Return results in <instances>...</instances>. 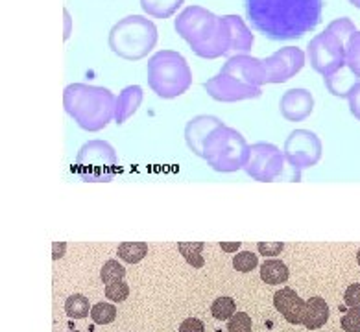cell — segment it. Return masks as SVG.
<instances>
[{
  "label": "cell",
  "instance_id": "cell-1",
  "mask_svg": "<svg viewBox=\"0 0 360 332\" xmlns=\"http://www.w3.org/2000/svg\"><path fill=\"white\" fill-rule=\"evenodd\" d=\"M246 15L255 32L272 41L303 37L318 26L323 0H244Z\"/></svg>",
  "mask_w": 360,
  "mask_h": 332
},
{
  "label": "cell",
  "instance_id": "cell-2",
  "mask_svg": "<svg viewBox=\"0 0 360 332\" xmlns=\"http://www.w3.org/2000/svg\"><path fill=\"white\" fill-rule=\"evenodd\" d=\"M63 107L82 130L96 133L115 119L117 98L106 87L73 84L63 90Z\"/></svg>",
  "mask_w": 360,
  "mask_h": 332
},
{
  "label": "cell",
  "instance_id": "cell-3",
  "mask_svg": "<svg viewBox=\"0 0 360 332\" xmlns=\"http://www.w3.org/2000/svg\"><path fill=\"white\" fill-rule=\"evenodd\" d=\"M158 26L142 15H128L109 30V48L126 61H139L158 46Z\"/></svg>",
  "mask_w": 360,
  "mask_h": 332
},
{
  "label": "cell",
  "instance_id": "cell-4",
  "mask_svg": "<svg viewBox=\"0 0 360 332\" xmlns=\"http://www.w3.org/2000/svg\"><path fill=\"white\" fill-rule=\"evenodd\" d=\"M148 85L164 100L185 95L192 85V70L180 52L159 50L148 61Z\"/></svg>",
  "mask_w": 360,
  "mask_h": 332
},
{
  "label": "cell",
  "instance_id": "cell-5",
  "mask_svg": "<svg viewBox=\"0 0 360 332\" xmlns=\"http://www.w3.org/2000/svg\"><path fill=\"white\" fill-rule=\"evenodd\" d=\"M249 146L246 139L233 128L222 126L209 137L205 144V161L214 172L231 174L246 166Z\"/></svg>",
  "mask_w": 360,
  "mask_h": 332
},
{
  "label": "cell",
  "instance_id": "cell-6",
  "mask_svg": "<svg viewBox=\"0 0 360 332\" xmlns=\"http://www.w3.org/2000/svg\"><path fill=\"white\" fill-rule=\"evenodd\" d=\"M118 172L117 150L106 141H89L79 148L74 174L85 183H109Z\"/></svg>",
  "mask_w": 360,
  "mask_h": 332
},
{
  "label": "cell",
  "instance_id": "cell-7",
  "mask_svg": "<svg viewBox=\"0 0 360 332\" xmlns=\"http://www.w3.org/2000/svg\"><path fill=\"white\" fill-rule=\"evenodd\" d=\"M244 172L255 181L272 183L277 179L299 181L301 174L298 168L290 166L287 170V157L285 153L270 142H255L249 146V157L246 161Z\"/></svg>",
  "mask_w": 360,
  "mask_h": 332
},
{
  "label": "cell",
  "instance_id": "cell-8",
  "mask_svg": "<svg viewBox=\"0 0 360 332\" xmlns=\"http://www.w3.org/2000/svg\"><path fill=\"white\" fill-rule=\"evenodd\" d=\"M307 59L316 72L329 78L345 67V43L329 30H323L309 43Z\"/></svg>",
  "mask_w": 360,
  "mask_h": 332
},
{
  "label": "cell",
  "instance_id": "cell-9",
  "mask_svg": "<svg viewBox=\"0 0 360 332\" xmlns=\"http://www.w3.org/2000/svg\"><path fill=\"white\" fill-rule=\"evenodd\" d=\"M222 17L214 15L202 6H189L176 17L174 28L183 41H187L191 48L203 45L218 30Z\"/></svg>",
  "mask_w": 360,
  "mask_h": 332
},
{
  "label": "cell",
  "instance_id": "cell-10",
  "mask_svg": "<svg viewBox=\"0 0 360 332\" xmlns=\"http://www.w3.org/2000/svg\"><path fill=\"white\" fill-rule=\"evenodd\" d=\"M283 153L287 157V163L301 172L320 163L323 155V144L312 131L294 130L285 142Z\"/></svg>",
  "mask_w": 360,
  "mask_h": 332
},
{
  "label": "cell",
  "instance_id": "cell-11",
  "mask_svg": "<svg viewBox=\"0 0 360 332\" xmlns=\"http://www.w3.org/2000/svg\"><path fill=\"white\" fill-rule=\"evenodd\" d=\"M307 54L298 46H285L265 59L268 84H287L303 68Z\"/></svg>",
  "mask_w": 360,
  "mask_h": 332
},
{
  "label": "cell",
  "instance_id": "cell-12",
  "mask_svg": "<svg viewBox=\"0 0 360 332\" xmlns=\"http://www.w3.org/2000/svg\"><path fill=\"white\" fill-rule=\"evenodd\" d=\"M205 90L207 95L216 101H243V100H254L263 95L260 87H254V85L243 84L240 79L227 76V74H216L214 78L205 81Z\"/></svg>",
  "mask_w": 360,
  "mask_h": 332
},
{
  "label": "cell",
  "instance_id": "cell-13",
  "mask_svg": "<svg viewBox=\"0 0 360 332\" xmlns=\"http://www.w3.org/2000/svg\"><path fill=\"white\" fill-rule=\"evenodd\" d=\"M222 74L233 76L240 79L243 84L254 85V87H263L268 84V72H266L265 59L249 56V54H238V56L227 57L224 67L220 70Z\"/></svg>",
  "mask_w": 360,
  "mask_h": 332
},
{
  "label": "cell",
  "instance_id": "cell-14",
  "mask_svg": "<svg viewBox=\"0 0 360 332\" xmlns=\"http://www.w3.org/2000/svg\"><path fill=\"white\" fill-rule=\"evenodd\" d=\"M222 126H225L224 122L213 115H198L189 120L185 126V142L189 150L198 157L205 159V144H207L209 137Z\"/></svg>",
  "mask_w": 360,
  "mask_h": 332
},
{
  "label": "cell",
  "instance_id": "cell-15",
  "mask_svg": "<svg viewBox=\"0 0 360 332\" xmlns=\"http://www.w3.org/2000/svg\"><path fill=\"white\" fill-rule=\"evenodd\" d=\"M279 111H281L283 119L288 122H303L314 111V96L310 95L309 89H301V87L288 89L281 96Z\"/></svg>",
  "mask_w": 360,
  "mask_h": 332
},
{
  "label": "cell",
  "instance_id": "cell-16",
  "mask_svg": "<svg viewBox=\"0 0 360 332\" xmlns=\"http://www.w3.org/2000/svg\"><path fill=\"white\" fill-rule=\"evenodd\" d=\"M274 306H276L279 314H283V318L288 323H292V325H301L303 323L307 301L299 297L298 292H294L292 288L277 290L276 295H274Z\"/></svg>",
  "mask_w": 360,
  "mask_h": 332
},
{
  "label": "cell",
  "instance_id": "cell-17",
  "mask_svg": "<svg viewBox=\"0 0 360 332\" xmlns=\"http://www.w3.org/2000/svg\"><path fill=\"white\" fill-rule=\"evenodd\" d=\"M192 52L196 54L198 57H203V59H216V57H229L231 54V34L229 28H227V23L222 17V23H220L218 30L214 32V35L209 41H205L203 45L192 48Z\"/></svg>",
  "mask_w": 360,
  "mask_h": 332
},
{
  "label": "cell",
  "instance_id": "cell-18",
  "mask_svg": "<svg viewBox=\"0 0 360 332\" xmlns=\"http://www.w3.org/2000/svg\"><path fill=\"white\" fill-rule=\"evenodd\" d=\"M224 21L227 23L231 34V56H238V54H249L252 46H254V34L252 30L246 26L244 19L238 15H224Z\"/></svg>",
  "mask_w": 360,
  "mask_h": 332
},
{
  "label": "cell",
  "instance_id": "cell-19",
  "mask_svg": "<svg viewBox=\"0 0 360 332\" xmlns=\"http://www.w3.org/2000/svg\"><path fill=\"white\" fill-rule=\"evenodd\" d=\"M144 92L139 85H130L120 90L117 96V109H115V122L124 124L126 120L131 119L137 113V109L141 107Z\"/></svg>",
  "mask_w": 360,
  "mask_h": 332
},
{
  "label": "cell",
  "instance_id": "cell-20",
  "mask_svg": "<svg viewBox=\"0 0 360 332\" xmlns=\"http://www.w3.org/2000/svg\"><path fill=\"white\" fill-rule=\"evenodd\" d=\"M329 320V304L325 303V299L321 297H310L307 301V306H305V315L303 323L301 325L309 331H314V329H320Z\"/></svg>",
  "mask_w": 360,
  "mask_h": 332
},
{
  "label": "cell",
  "instance_id": "cell-21",
  "mask_svg": "<svg viewBox=\"0 0 360 332\" xmlns=\"http://www.w3.org/2000/svg\"><path fill=\"white\" fill-rule=\"evenodd\" d=\"M360 79L354 76L348 67H343L342 70H338L337 74H332L329 78H325V85L329 92L332 96H338V98H348L351 89L354 85L359 84Z\"/></svg>",
  "mask_w": 360,
  "mask_h": 332
},
{
  "label": "cell",
  "instance_id": "cell-22",
  "mask_svg": "<svg viewBox=\"0 0 360 332\" xmlns=\"http://www.w3.org/2000/svg\"><path fill=\"white\" fill-rule=\"evenodd\" d=\"M183 4L185 0H141L142 12L153 19H170Z\"/></svg>",
  "mask_w": 360,
  "mask_h": 332
},
{
  "label": "cell",
  "instance_id": "cell-23",
  "mask_svg": "<svg viewBox=\"0 0 360 332\" xmlns=\"http://www.w3.org/2000/svg\"><path fill=\"white\" fill-rule=\"evenodd\" d=\"M288 266L279 259H270L263 262V268H260V279L265 284H270V286H276V284H283V282L288 281Z\"/></svg>",
  "mask_w": 360,
  "mask_h": 332
},
{
  "label": "cell",
  "instance_id": "cell-24",
  "mask_svg": "<svg viewBox=\"0 0 360 332\" xmlns=\"http://www.w3.org/2000/svg\"><path fill=\"white\" fill-rule=\"evenodd\" d=\"M345 67L360 78V32L357 30L345 43Z\"/></svg>",
  "mask_w": 360,
  "mask_h": 332
},
{
  "label": "cell",
  "instance_id": "cell-25",
  "mask_svg": "<svg viewBox=\"0 0 360 332\" xmlns=\"http://www.w3.org/2000/svg\"><path fill=\"white\" fill-rule=\"evenodd\" d=\"M117 253L128 264H137L146 257L148 246L144 242H122L118 246Z\"/></svg>",
  "mask_w": 360,
  "mask_h": 332
},
{
  "label": "cell",
  "instance_id": "cell-26",
  "mask_svg": "<svg viewBox=\"0 0 360 332\" xmlns=\"http://www.w3.org/2000/svg\"><path fill=\"white\" fill-rule=\"evenodd\" d=\"M91 309L93 306H91L89 299L82 293H74L65 301V312L73 320H84V318L91 315Z\"/></svg>",
  "mask_w": 360,
  "mask_h": 332
},
{
  "label": "cell",
  "instance_id": "cell-27",
  "mask_svg": "<svg viewBox=\"0 0 360 332\" xmlns=\"http://www.w3.org/2000/svg\"><path fill=\"white\" fill-rule=\"evenodd\" d=\"M180 253L183 259L192 266V268H203L205 260H203V242H180L178 244Z\"/></svg>",
  "mask_w": 360,
  "mask_h": 332
},
{
  "label": "cell",
  "instance_id": "cell-28",
  "mask_svg": "<svg viewBox=\"0 0 360 332\" xmlns=\"http://www.w3.org/2000/svg\"><path fill=\"white\" fill-rule=\"evenodd\" d=\"M211 314L214 320L229 321L236 314V303L231 297H218L214 299L211 304Z\"/></svg>",
  "mask_w": 360,
  "mask_h": 332
},
{
  "label": "cell",
  "instance_id": "cell-29",
  "mask_svg": "<svg viewBox=\"0 0 360 332\" xmlns=\"http://www.w3.org/2000/svg\"><path fill=\"white\" fill-rule=\"evenodd\" d=\"M91 320L96 325H109L117 320V309L111 303H98L91 309Z\"/></svg>",
  "mask_w": 360,
  "mask_h": 332
},
{
  "label": "cell",
  "instance_id": "cell-30",
  "mask_svg": "<svg viewBox=\"0 0 360 332\" xmlns=\"http://www.w3.org/2000/svg\"><path fill=\"white\" fill-rule=\"evenodd\" d=\"M126 270L124 266L117 262V260H107L106 264L102 266L100 270V279L104 284H111V282H120L124 281Z\"/></svg>",
  "mask_w": 360,
  "mask_h": 332
},
{
  "label": "cell",
  "instance_id": "cell-31",
  "mask_svg": "<svg viewBox=\"0 0 360 332\" xmlns=\"http://www.w3.org/2000/svg\"><path fill=\"white\" fill-rule=\"evenodd\" d=\"M325 30H329L331 34L338 35V37L343 41V43H348L349 37H351V35L357 32V28H354V23L348 17H342V19H337V21H332V23L329 24Z\"/></svg>",
  "mask_w": 360,
  "mask_h": 332
},
{
  "label": "cell",
  "instance_id": "cell-32",
  "mask_svg": "<svg viewBox=\"0 0 360 332\" xmlns=\"http://www.w3.org/2000/svg\"><path fill=\"white\" fill-rule=\"evenodd\" d=\"M257 264H259V259L252 251H240L233 257V268L240 273H249L257 268Z\"/></svg>",
  "mask_w": 360,
  "mask_h": 332
},
{
  "label": "cell",
  "instance_id": "cell-33",
  "mask_svg": "<svg viewBox=\"0 0 360 332\" xmlns=\"http://www.w3.org/2000/svg\"><path fill=\"white\" fill-rule=\"evenodd\" d=\"M227 332H254V321L246 312H236L227 321Z\"/></svg>",
  "mask_w": 360,
  "mask_h": 332
},
{
  "label": "cell",
  "instance_id": "cell-34",
  "mask_svg": "<svg viewBox=\"0 0 360 332\" xmlns=\"http://www.w3.org/2000/svg\"><path fill=\"white\" fill-rule=\"evenodd\" d=\"M128 295H130V286L124 281L106 284V297L111 303H122L128 299Z\"/></svg>",
  "mask_w": 360,
  "mask_h": 332
},
{
  "label": "cell",
  "instance_id": "cell-35",
  "mask_svg": "<svg viewBox=\"0 0 360 332\" xmlns=\"http://www.w3.org/2000/svg\"><path fill=\"white\" fill-rule=\"evenodd\" d=\"M340 325L345 332H360V306H351L342 315Z\"/></svg>",
  "mask_w": 360,
  "mask_h": 332
},
{
  "label": "cell",
  "instance_id": "cell-36",
  "mask_svg": "<svg viewBox=\"0 0 360 332\" xmlns=\"http://www.w3.org/2000/svg\"><path fill=\"white\" fill-rule=\"evenodd\" d=\"M348 104H349V111L353 115L354 119L360 122V81L354 85L351 92L348 96Z\"/></svg>",
  "mask_w": 360,
  "mask_h": 332
},
{
  "label": "cell",
  "instance_id": "cell-37",
  "mask_svg": "<svg viewBox=\"0 0 360 332\" xmlns=\"http://www.w3.org/2000/svg\"><path fill=\"white\" fill-rule=\"evenodd\" d=\"M343 303L348 304L349 309L351 306H360V282L349 284L345 293H343Z\"/></svg>",
  "mask_w": 360,
  "mask_h": 332
},
{
  "label": "cell",
  "instance_id": "cell-38",
  "mask_svg": "<svg viewBox=\"0 0 360 332\" xmlns=\"http://www.w3.org/2000/svg\"><path fill=\"white\" fill-rule=\"evenodd\" d=\"M283 248H285V244L283 242H259L257 244L259 253L265 255V257H277V255L283 251Z\"/></svg>",
  "mask_w": 360,
  "mask_h": 332
},
{
  "label": "cell",
  "instance_id": "cell-39",
  "mask_svg": "<svg viewBox=\"0 0 360 332\" xmlns=\"http://www.w3.org/2000/svg\"><path fill=\"white\" fill-rule=\"evenodd\" d=\"M180 332H205V325L198 318H187L180 325Z\"/></svg>",
  "mask_w": 360,
  "mask_h": 332
},
{
  "label": "cell",
  "instance_id": "cell-40",
  "mask_svg": "<svg viewBox=\"0 0 360 332\" xmlns=\"http://www.w3.org/2000/svg\"><path fill=\"white\" fill-rule=\"evenodd\" d=\"M70 34H73V19L68 10H63V41H68Z\"/></svg>",
  "mask_w": 360,
  "mask_h": 332
},
{
  "label": "cell",
  "instance_id": "cell-41",
  "mask_svg": "<svg viewBox=\"0 0 360 332\" xmlns=\"http://www.w3.org/2000/svg\"><path fill=\"white\" fill-rule=\"evenodd\" d=\"M65 244L63 242H54V246H52V249H54V255H52V259L57 260V259H61L63 253H65Z\"/></svg>",
  "mask_w": 360,
  "mask_h": 332
},
{
  "label": "cell",
  "instance_id": "cell-42",
  "mask_svg": "<svg viewBox=\"0 0 360 332\" xmlns=\"http://www.w3.org/2000/svg\"><path fill=\"white\" fill-rule=\"evenodd\" d=\"M220 248L225 253H233V251H238L240 249V242H220Z\"/></svg>",
  "mask_w": 360,
  "mask_h": 332
},
{
  "label": "cell",
  "instance_id": "cell-43",
  "mask_svg": "<svg viewBox=\"0 0 360 332\" xmlns=\"http://www.w3.org/2000/svg\"><path fill=\"white\" fill-rule=\"evenodd\" d=\"M349 4H351V6H354V8H359V10H360V0H349Z\"/></svg>",
  "mask_w": 360,
  "mask_h": 332
},
{
  "label": "cell",
  "instance_id": "cell-44",
  "mask_svg": "<svg viewBox=\"0 0 360 332\" xmlns=\"http://www.w3.org/2000/svg\"><path fill=\"white\" fill-rule=\"evenodd\" d=\"M357 262H359V266H360V249H359V253H357Z\"/></svg>",
  "mask_w": 360,
  "mask_h": 332
},
{
  "label": "cell",
  "instance_id": "cell-45",
  "mask_svg": "<svg viewBox=\"0 0 360 332\" xmlns=\"http://www.w3.org/2000/svg\"><path fill=\"white\" fill-rule=\"evenodd\" d=\"M68 332H79V331H68Z\"/></svg>",
  "mask_w": 360,
  "mask_h": 332
}]
</instances>
